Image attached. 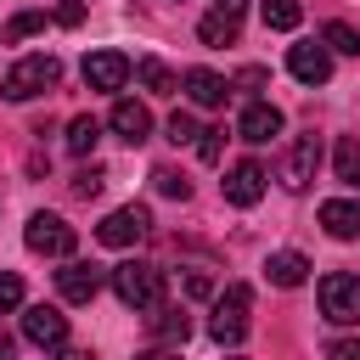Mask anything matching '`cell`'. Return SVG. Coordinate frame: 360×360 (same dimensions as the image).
Here are the masks:
<instances>
[{"label": "cell", "mask_w": 360, "mask_h": 360, "mask_svg": "<svg viewBox=\"0 0 360 360\" xmlns=\"http://www.w3.org/2000/svg\"><path fill=\"white\" fill-rule=\"evenodd\" d=\"M56 79H62V62L39 51V56H22V62H11V68H6L0 96H6V101H34V96H45Z\"/></svg>", "instance_id": "cell-1"}, {"label": "cell", "mask_w": 360, "mask_h": 360, "mask_svg": "<svg viewBox=\"0 0 360 360\" xmlns=\"http://www.w3.org/2000/svg\"><path fill=\"white\" fill-rule=\"evenodd\" d=\"M112 292L129 309H158L163 304V270L141 264V259H124V264H112Z\"/></svg>", "instance_id": "cell-2"}, {"label": "cell", "mask_w": 360, "mask_h": 360, "mask_svg": "<svg viewBox=\"0 0 360 360\" xmlns=\"http://www.w3.org/2000/svg\"><path fill=\"white\" fill-rule=\"evenodd\" d=\"M248 309H253V287H248V281H231V287L214 298L208 338H214V343H242V338H248Z\"/></svg>", "instance_id": "cell-3"}, {"label": "cell", "mask_w": 360, "mask_h": 360, "mask_svg": "<svg viewBox=\"0 0 360 360\" xmlns=\"http://www.w3.org/2000/svg\"><path fill=\"white\" fill-rule=\"evenodd\" d=\"M315 298H321V315H326L332 326H360V276L332 270V276H321Z\"/></svg>", "instance_id": "cell-4"}, {"label": "cell", "mask_w": 360, "mask_h": 360, "mask_svg": "<svg viewBox=\"0 0 360 360\" xmlns=\"http://www.w3.org/2000/svg\"><path fill=\"white\" fill-rule=\"evenodd\" d=\"M315 169H321V141H315V135L287 141L281 158H276V180H281L287 191H304V186L315 180Z\"/></svg>", "instance_id": "cell-5"}, {"label": "cell", "mask_w": 360, "mask_h": 360, "mask_svg": "<svg viewBox=\"0 0 360 360\" xmlns=\"http://www.w3.org/2000/svg\"><path fill=\"white\" fill-rule=\"evenodd\" d=\"M22 242H28L34 253H45V259H68V253L79 248V231H73L62 214H34V219L22 225Z\"/></svg>", "instance_id": "cell-6"}, {"label": "cell", "mask_w": 360, "mask_h": 360, "mask_svg": "<svg viewBox=\"0 0 360 360\" xmlns=\"http://www.w3.org/2000/svg\"><path fill=\"white\" fill-rule=\"evenodd\" d=\"M146 231H152V214H146L141 202H124V208H112V214L96 225V242H107V248H135Z\"/></svg>", "instance_id": "cell-7"}, {"label": "cell", "mask_w": 360, "mask_h": 360, "mask_svg": "<svg viewBox=\"0 0 360 360\" xmlns=\"http://www.w3.org/2000/svg\"><path fill=\"white\" fill-rule=\"evenodd\" d=\"M22 338L34 349H68V315L51 304H34V309H22Z\"/></svg>", "instance_id": "cell-8"}, {"label": "cell", "mask_w": 360, "mask_h": 360, "mask_svg": "<svg viewBox=\"0 0 360 360\" xmlns=\"http://www.w3.org/2000/svg\"><path fill=\"white\" fill-rule=\"evenodd\" d=\"M129 73H135V62H129L124 51H90V56H84V84H90V90H124Z\"/></svg>", "instance_id": "cell-9"}, {"label": "cell", "mask_w": 360, "mask_h": 360, "mask_svg": "<svg viewBox=\"0 0 360 360\" xmlns=\"http://www.w3.org/2000/svg\"><path fill=\"white\" fill-rule=\"evenodd\" d=\"M56 292H62V304H90V298L101 292V270L68 253V264L56 270Z\"/></svg>", "instance_id": "cell-10"}, {"label": "cell", "mask_w": 360, "mask_h": 360, "mask_svg": "<svg viewBox=\"0 0 360 360\" xmlns=\"http://www.w3.org/2000/svg\"><path fill=\"white\" fill-rule=\"evenodd\" d=\"M287 73H292L298 84H326V79H332V51L315 45V39H304V45L287 51Z\"/></svg>", "instance_id": "cell-11"}, {"label": "cell", "mask_w": 360, "mask_h": 360, "mask_svg": "<svg viewBox=\"0 0 360 360\" xmlns=\"http://www.w3.org/2000/svg\"><path fill=\"white\" fill-rule=\"evenodd\" d=\"M236 135H242L248 146H264V141H276V135H281V112H276L270 101H248V107H242V118H236Z\"/></svg>", "instance_id": "cell-12"}, {"label": "cell", "mask_w": 360, "mask_h": 360, "mask_svg": "<svg viewBox=\"0 0 360 360\" xmlns=\"http://www.w3.org/2000/svg\"><path fill=\"white\" fill-rule=\"evenodd\" d=\"M264 197V169L253 163V158H242L231 174H225V202H236V208H253Z\"/></svg>", "instance_id": "cell-13"}, {"label": "cell", "mask_w": 360, "mask_h": 360, "mask_svg": "<svg viewBox=\"0 0 360 360\" xmlns=\"http://www.w3.org/2000/svg\"><path fill=\"white\" fill-rule=\"evenodd\" d=\"M107 124H112V135H118V141H129V146H141V141L152 135V112H146L141 101H112Z\"/></svg>", "instance_id": "cell-14"}, {"label": "cell", "mask_w": 360, "mask_h": 360, "mask_svg": "<svg viewBox=\"0 0 360 360\" xmlns=\"http://www.w3.org/2000/svg\"><path fill=\"white\" fill-rule=\"evenodd\" d=\"M321 225H326V236L354 242V236H360V202H354V197H332V202H321Z\"/></svg>", "instance_id": "cell-15"}, {"label": "cell", "mask_w": 360, "mask_h": 360, "mask_svg": "<svg viewBox=\"0 0 360 360\" xmlns=\"http://www.w3.org/2000/svg\"><path fill=\"white\" fill-rule=\"evenodd\" d=\"M180 84H186V96H191L197 107H225V96H231V84H225L214 68H191Z\"/></svg>", "instance_id": "cell-16"}, {"label": "cell", "mask_w": 360, "mask_h": 360, "mask_svg": "<svg viewBox=\"0 0 360 360\" xmlns=\"http://www.w3.org/2000/svg\"><path fill=\"white\" fill-rule=\"evenodd\" d=\"M264 276H270V287H304L309 259H304V253H292V248H281V253H270V259H264Z\"/></svg>", "instance_id": "cell-17"}, {"label": "cell", "mask_w": 360, "mask_h": 360, "mask_svg": "<svg viewBox=\"0 0 360 360\" xmlns=\"http://www.w3.org/2000/svg\"><path fill=\"white\" fill-rule=\"evenodd\" d=\"M236 34H242V17H236V11H219V6L197 22V39H202V45H236Z\"/></svg>", "instance_id": "cell-18"}, {"label": "cell", "mask_w": 360, "mask_h": 360, "mask_svg": "<svg viewBox=\"0 0 360 360\" xmlns=\"http://www.w3.org/2000/svg\"><path fill=\"white\" fill-rule=\"evenodd\" d=\"M135 79H141L152 96H174V90H180V79H174V73H169L158 56H141V62H135Z\"/></svg>", "instance_id": "cell-19"}, {"label": "cell", "mask_w": 360, "mask_h": 360, "mask_svg": "<svg viewBox=\"0 0 360 360\" xmlns=\"http://www.w3.org/2000/svg\"><path fill=\"white\" fill-rule=\"evenodd\" d=\"M332 169H338V180H343V186H354V191H360V135H343V141H338Z\"/></svg>", "instance_id": "cell-20"}, {"label": "cell", "mask_w": 360, "mask_h": 360, "mask_svg": "<svg viewBox=\"0 0 360 360\" xmlns=\"http://www.w3.org/2000/svg\"><path fill=\"white\" fill-rule=\"evenodd\" d=\"M96 141H101V124H96L90 112H79V118L68 124V152H73V158H90Z\"/></svg>", "instance_id": "cell-21"}, {"label": "cell", "mask_w": 360, "mask_h": 360, "mask_svg": "<svg viewBox=\"0 0 360 360\" xmlns=\"http://www.w3.org/2000/svg\"><path fill=\"white\" fill-rule=\"evenodd\" d=\"M152 332H158L163 343H186V332H191V321H186L180 309H169V304H158V309H152Z\"/></svg>", "instance_id": "cell-22"}, {"label": "cell", "mask_w": 360, "mask_h": 360, "mask_svg": "<svg viewBox=\"0 0 360 360\" xmlns=\"http://www.w3.org/2000/svg\"><path fill=\"white\" fill-rule=\"evenodd\" d=\"M259 11H264V28H281V34H292L298 17H304L298 0H259Z\"/></svg>", "instance_id": "cell-23"}, {"label": "cell", "mask_w": 360, "mask_h": 360, "mask_svg": "<svg viewBox=\"0 0 360 360\" xmlns=\"http://www.w3.org/2000/svg\"><path fill=\"white\" fill-rule=\"evenodd\" d=\"M321 45L338 51V56H360V34H354L349 22H326V28H321Z\"/></svg>", "instance_id": "cell-24"}, {"label": "cell", "mask_w": 360, "mask_h": 360, "mask_svg": "<svg viewBox=\"0 0 360 360\" xmlns=\"http://www.w3.org/2000/svg\"><path fill=\"white\" fill-rule=\"evenodd\" d=\"M45 28V11H17L6 28H0V45H17V39H28V34H39Z\"/></svg>", "instance_id": "cell-25"}, {"label": "cell", "mask_w": 360, "mask_h": 360, "mask_svg": "<svg viewBox=\"0 0 360 360\" xmlns=\"http://www.w3.org/2000/svg\"><path fill=\"white\" fill-rule=\"evenodd\" d=\"M152 186H158L163 197H180V202L191 197V180H186V174H174V169H152Z\"/></svg>", "instance_id": "cell-26"}, {"label": "cell", "mask_w": 360, "mask_h": 360, "mask_svg": "<svg viewBox=\"0 0 360 360\" xmlns=\"http://www.w3.org/2000/svg\"><path fill=\"white\" fill-rule=\"evenodd\" d=\"M219 152H225V129H197V158L219 163Z\"/></svg>", "instance_id": "cell-27"}, {"label": "cell", "mask_w": 360, "mask_h": 360, "mask_svg": "<svg viewBox=\"0 0 360 360\" xmlns=\"http://www.w3.org/2000/svg\"><path fill=\"white\" fill-rule=\"evenodd\" d=\"M169 141H174V146L197 141V118H191V112H174V118H169Z\"/></svg>", "instance_id": "cell-28"}, {"label": "cell", "mask_w": 360, "mask_h": 360, "mask_svg": "<svg viewBox=\"0 0 360 360\" xmlns=\"http://www.w3.org/2000/svg\"><path fill=\"white\" fill-rule=\"evenodd\" d=\"M17 304H22V281H17L11 270H0V315H6V309H17Z\"/></svg>", "instance_id": "cell-29"}, {"label": "cell", "mask_w": 360, "mask_h": 360, "mask_svg": "<svg viewBox=\"0 0 360 360\" xmlns=\"http://www.w3.org/2000/svg\"><path fill=\"white\" fill-rule=\"evenodd\" d=\"M96 191H101V169L90 163V169H79V174H73V197H96Z\"/></svg>", "instance_id": "cell-30"}, {"label": "cell", "mask_w": 360, "mask_h": 360, "mask_svg": "<svg viewBox=\"0 0 360 360\" xmlns=\"http://www.w3.org/2000/svg\"><path fill=\"white\" fill-rule=\"evenodd\" d=\"M56 22L62 28H79L84 22V0H56Z\"/></svg>", "instance_id": "cell-31"}, {"label": "cell", "mask_w": 360, "mask_h": 360, "mask_svg": "<svg viewBox=\"0 0 360 360\" xmlns=\"http://www.w3.org/2000/svg\"><path fill=\"white\" fill-rule=\"evenodd\" d=\"M186 292H191V298H208V292H214V281H208L202 270H191V276H186Z\"/></svg>", "instance_id": "cell-32"}, {"label": "cell", "mask_w": 360, "mask_h": 360, "mask_svg": "<svg viewBox=\"0 0 360 360\" xmlns=\"http://www.w3.org/2000/svg\"><path fill=\"white\" fill-rule=\"evenodd\" d=\"M259 84H264V68H242L236 73V90H259Z\"/></svg>", "instance_id": "cell-33"}, {"label": "cell", "mask_w": 360, "mask_h": 360, "mask_svg": "<svg viewBox=\"0 0 360 360\" xmlns=\"http://www.w3.org/2000/svg\"><path fill=\"white\" fill-rule=\"evenodd\" d=\"M332 360H360V343H349V338H343V343H332Z\"/></svg>", "instance_id": "cell-34"}, {"label": "cell", "mask_w": 360, "mask_h": 360, "mask_svg": "<svg viewBox=\"0 0 360 360\" xmlns=\"http://www.w3.org/2000/svg\"><path fill=\"white\" fill-rule=\"evenodd\" d=\"M214 6H219V11H236V17H242V6H248V0H214Z\"/></svg>", "instance_id": "cell-35"}, {"label": "cell", "mask_w": 360, "mask_h": 360, "mask_svg": "<svg viewBox=\"0 0 360 360\" xmlns=\"http://www.w3.org/2000/svg\"><path fill=\"white\" fill-rule=\"evenodd\" d=\"M6 349H11V338H6V332H0V354H6Z\"/></svg>", "instance_id": "cell-36"}]
</instances>
